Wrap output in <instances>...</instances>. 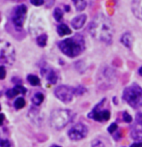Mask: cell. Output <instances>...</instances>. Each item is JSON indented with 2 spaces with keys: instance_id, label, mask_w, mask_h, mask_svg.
<instances>
[{
  "instance_id": "obj_1",
  "label": "cell",
  "mask_w": 142,
  "mask_h": 147,
  "mask_svg": "<svg viewBox=\"0 0 142 147\" xmlns=\"http://www.w3.org/2000/svg\"><path fill=\"white\" fill-rule=\"evenodd\" d=\"M88 31L95 40L104 44H111L114 27L113 23L106 16L99 14L89 23Z\"/></svg>"
},
{
  "instance_id": "obj_2",
  "label": "cell",
  "mask_w": 142,
  "mask_h": 147,
  "mask_svg": "<svg viewBox=\"0 0 142 147\" xmlns=\"http://www.w3.org/2000/svg\"><path fill=\"white\" fill-rule=\"evenodd\" d=\"M58 48L65 55L75 57L80 55L85 49V40L80 34H75L71 38L65 39L58 43Z\"/></svg>"
},
{
  "instance_id": "obj_3",
  "label": "cell",
  "mask_w": 142,
  "mask_h": 147,
  "mask_svg": "<svg viewBox=\"0 0 142 147\" xmlns=\"http://www.w3.org/2000/svg\"><path fill=\"white\" fill-rule=\"evenodd\" d=\"M73 119V112L70 109H54L49 116V124L55 130H62Z\"/></svg>"
},
{
  "instance_id": "obj_4",
  "label": "cell",
  "mask_w": 142,
  "mask_h": 147,
  "mask_svg": "<svg viewBox=\"0 0 142 147\" xmlns=\"http://www.w3.org/2000/svg\"><path fill=\"white\" fill-rule=\"evenodd\" d=\"M123 100L133 109L142 107V87L137 83H133L125 88L123 92Z\"/></svg>"
},
{
  "instance_id": "obj_5",
  "label": "cell",
  "mask_w": 142,
  "mask_h": 147,
  "mask_svg": "<svg viewBox=\"0 0 142 147\" xmlns=\"http://www.w3.org/2000/svg\"><path fill=\"white\" fill-rule=\"evenodd\" d=\"M15 61V48L6 41L0 40V63L12 66Z\"/></svg>"
},
{
  "instance_id": "obj_6",
  "label": "cell",
  "mask_w": 142,
  "mask_h": 147,
  "mask_svg": "<svg viewBox=\"0 0 142 147\" xmlns=\"http://www.w3.org/2000/svg\"><path fill=\"white\" fill-rule=\"evenodd\" d=\"M54 95L63 103H70L72 102L73 96H77L75 95V87H72L69 85H60L55 88Z\"/></svg>"
},
{
  "instance_id": "obj_7",
  "label": "cell",
  "mask_w": 142,
  "mask_h": 147,
  "mask_svg": "<svg viewBox=\"0 0 142 147\" xmlns=\"http://www.w3.org/2000/svg\"><path fill=\"white\" fill-rule=\"evenodd\" d=\"M106 102V99L102 100L99 104H97L92 109V111L88 114V117L98 122H104L110 118V111L108 109H101V107Z\"/></svg>"
},
{
  "instance_id": "obj_8",
  "label": "cell",
  "mask_w": 142,
  "mask_h": 147,
  "mask_svg": "<svg viewBox=\"0 0 142 147\" xmlns=\"http://www.w3.org/2000/svg\"><path fill=\"white\" fill-rule=\"evenodd\" d=\"M26 15H27V7L24 4H20L17 6L13 11L12 20L13 23L15 24V27L17 29H20L23 26V23L25 22Z\"/></svg>"
},
{
  "instance_id": "obj_9",
  "label": "cell",
  "mask_w": 142,
  "mask_h": 147,
  "mask_svg": "<svg viewBox=\"0 0 142 147\" xmlns=\"http://www.w3.org/2000/svg\"><path fill=\"white\" fill-rule=\"evenodd\" d=\"M88 134V129L82 123H77L73 125L72 128L68 131V136L71 140H80L85 138Z\"/></svg>"
},
{
  "instance_id": "obj_10",
  "label": "cell",
  "mask_w": 142,
  "mask_h": 147,
  "mask_svg": "<svg viewBox=\"0 0 142 147\" xmlns=\"http://www.w3.org/2000/svg\"><path fill=\"white\" fill-rule=\"evenodd\" d=\"M41 74L43 77L46 78V80L48 81L51 84H55V83L58 81V74H57L56 71H54L53 69H51L50 67L48 66H44L41 69Z\"/></svg>"
},
{
  "instance_id": "obj_11",
  "label": "cell",
  "mask_w": 142,
  "mask_h": 147,
  "mask_svg": "<svg viewBox=\"0 0 142 147\" xmlns=\"http://www.w3.org/2000/svg\"><path fill=\"white\" fill-rule=\"evenodd\" d=\"M28 117L32 121L34 124L37 126H41L42 122H43V117L41 115V111L39 109H37L36 107H30V109L28 110Z\"/></svg>"
},
{
  "instance_id": "obj_12",
  "label": "cell",
  "mask_w": 142,
  "mask_h": 147,
  "mask_svg": "<svg viewBox=\"0 0 142 147\" xmlns=\"http://www.w3.org/2000/svg\"><path fill=\"white\" fill-rule=\"evenodd\" d=\"M26 92H27V89L25 87H23L22 85H15L14 88L8 89L6 91V96L8 99H14L18 95V94L25 95Z\"/></svg>"
},
{
  "instance_id": "obj_13",
  "label": "cell",
  "mask_w": 142,
  "mask_h": 147,
  "mask_svg": "<svg viewBox=\"0 0 142 147\" xmlns=\"http://www.w3.org/2000/svg\"><path fill=\"white\" fill-rule=\"evenodd\" d=\"M102 78H104V82H107V85H110V82L114 81L116 78V72L111 68H106L102 73Z\"/></svg>"
},
{
  "instance_id": "obj_14",
  "label": "cell",
  "mask_w": 142,
  "mask_h": 147,
  "mask_svg": "<svg viewBox=\"0 0 142 147\" xmlns=\"http://www.w3.org/2000/svg\"><path fill=\"white\" fill-rule=\"evenodd\" d=\"M87 20V16L85 14H81L79 16H77L75 18H73V20L71 22V24L75 29H80L81 27L84 25V23L86 22Z\"/></svg>"
},
{
  "instance_id": "obj_15",
  "label": "cell",
  "mask_w": 142,
  "mask_h": 147,
  "mask_svg": "<svg viewBox=\"0 0 142 147\" xmlns=\"http://www.w3.org/2000/svg\"><path fill=\"white\" fill-rule=\"evenodd\" d=\"M131 10L135 17L142 20V0H135L131 2Z\"/></svg>"
},
{
  "instance_id": "obj_16",
  "label": "cell",
  "mask_w": 142,
  "mask_h": 147,
  "mask_svg": "<svg viewBox=\"0 0 142 147\" xmlns=\"http://www.w3.org/2000/svg\"><path fill=\"white\" fill-rule=\"evenodd\" d=\"M121 43L124 45L125 47H127L128 49L133 48V37L131 36V33H125L124 35L121 37Z\"/></svg>"
},
{
  "instance_id": "obj_17",
  "label": "cell",
  "mask_w": 142,
  "mask_h": 147,
  "mask_svg": "<svg viewBox=\"0 0 142 147\" xmlns=\"http://www.w3.org/2000/svg\"><path fill=\"white\" fill-rule=\"evenodd\" d=\"M131 138L135 140H138L139 142H142V127L135 126L131 129Z\"/></svg>"
},
{
  "instance_id": "obj_18",
  "label": "cell",
  "mask_w": 142,
  "mask_h": 147,
  "mask_svg": "<svg viewBox=\"0 0 142 147\" xmlns=\"http://www.w3.org/2000/svg\"><path fill=\"white\" fill-rule=\"evenodd\" d=\"M57 30V33H58L59 36H65V35H69V34H72V30L70 29V27L68 25L64 24V23H61V24H59L57 26L56 28Z\"/></svg>"
},
{
  "instance_id": "obj_19",
  "label": "cell",
  "mask_w": 142,
  "mask_h": 147,
  "mask_svg": "<svg viewBox=\"0 0 142 147\" xmlns=\"http://www.w3.org/2000/svg\"><path fill=\"white\" fill-rule=\"evenodd\" d=\"M44 100V95L42 92H37L35 93L32 97V99H31V101H32V104L34 106H40V105L43 103Z\"/></svg>"
},
{
  "instance_id": "obj_20",
  "label": "cell",
  "mask_w": 142,
  "mask_h": 147,
  "mask_svg": "<svg viewBox=\"0 0 142 147\" xmlns=\"http://www.w3.org/2000/svg\"><path fill=\"white\" fill-rule=\"evenodd\" d=\"M91 146L92 147H109V144L107 143V140L106 138H98L92 141Z\"/></svg>"
},
{
  "instance_id": "obj_21",
  "label": "cell",
  "mask_w": 142,
  "mask_h": 147,
  "mask_svg": "<svg viewBox=\"0 0 142 147\" xmlns=\"http://www.w3.org/2000/svg\"><path fill=\"white\" fill-rule=\"evenodd\" d=\"M36 42H37V45H38L39 47H41V48L46 47L47 43V35L46 34H41L40 36L37 37Z\"/></svg>"
},
{
  "instance_id": "obj_22",
  "label": "cell",
  "mask_w": 142,
  "mask_h": 147,
  "mask_svg": "<svg viewBox=\"0 0 142 147\" xmlns=\"http://www.w3.org/2000/svg\"><path fill=\"white\" fill-rule=\"evenodd\" d=\"M73 4H75V7L77 9V11L80 12V11H83L84 9L87 6V2L86 1H83V0H73Z\"/></svg>"
},
{
  "instance_id": "obj_23",
  "label": "cell",
  "mask_w": 142,
  "mask_h": 147,
  "mask_svg": "<svg viewBox=\"0 0 142 147\" xmlns=\"http://www.w3.org/2000/svg\"><path fill=\"white\" fill-rule=\"evenodd\" d=\"M27 80L32 86H38V85L41 84L40 78L35 75H28L27 76Z\"/></svg>"
},
{
  "instance_id": "obj_24",
  "label": "cell",
  "mask_w": 142,
  "mask_h": 147,
  "mask_svg": "<svg viewBox=\"0 0 142 147\" xmlns=\"http://www.w3.org/2000/svg\"><path fill=\"white\" fill-rule=\"evenodd\" d=\"M25 100L22 97H18V98L15 99V103H14V107H15V109H22L25 107Z\"/></svg>"
},
{
  "instance_id": "obj_25",
  "label": "cell",
  "mask_w": 142,
  "mask_h": 147,
  "mask_svg": "<svg viewBox=\"0 0 142 147\" xmlns=\"http://www.w3.org/2000/svg\"><path fill=\"white\" fill-rule=\"evenodd\" d=\"M63 16H64V13H63V11L60 8H55L54 11H53V17L55 18V20L56 22H62L63 20Z\"/></svg>"
},
{
  "instance_id": "obj_26",
  "label": "cell",
  "mask_w": 142,
  "mask_h": 147,
  "mask_svg": "<svg viewBox=\"0 0 142 147\" xmlns=\"http://www.w3.org/2000/svg\"><path fill=\"white\" fill-rule=\"evenodd\" d=\"M12 144L9 140L6 138H0V147H11Z\"/></svg>"
},
{
  "instance_id": "obj_27",
  "label": "cell",
  "mask_w": 142,
  "mask_h": 147,
  "mask_svg": "<svg viewBox=\"0 0 142 147\" xmlns=\"http://www.w3.org/2000/svg\"><path fill=\"white\" fill-rule=\"evenodd\" d=\"M86 92V89L83 86H77L75 87V95L77 96H81L82 94H84Z\"/></svg>"
},
{
  "instance_id": "obj_28",
  "label": "cell",
  "mask_w": 142,
  "mask_h": 147,
  "mask_svg": "<svg viewBox=\"0 0 142 147\" xmlns=\"http://www.w3.org/2000/svg\"><path fill=\"white\" fill-rule=\"evenodd\" d=\"M123 119H124V121H125V122L130 123V122H131L133 118H131V116L128 113L127 111H124V112H123Z\"/></svg>"
},
{
  "instance_id": "obj_29",
  "label": "cell",
  "mask_w": 142,
  "mask_h": 147,
  "mask_svg": "<svg viewBox=\"0 0 142 147\" xmlns=\"http://www.w3.org/2000/svg\"><path fill=\"white\" fill-rule=\"evenodd\" d=\"M6 78V68L3 65L0 66V80H4Z\"/></svg>"
},
{
  "instance_id": "obj_30",
  "label": "cell",
  "mask_w": 142,
  "mask_h": 147,
  "mask_svg": "<svg viewBox=\"0 0 142 147\" xmlns=\"http://www.w3.org/2000/svg\"><path fill=\"white\" fill-rule=\"evenodd\" d=\"M118 129V126H117V124L116 123H112L111 125L109 126L108 127V129H107V131H108V133H110V134H113Z\"/></svg>"
},
{
  "instance_id": "obj_31",
  "label": "cell",
  "mask_w": 142,
  "mask_h": 147,
  "mask_svg": "<svg viewBox=\"0 0 142 147\" xmlns=\"http://www.w3.org/2000/svg\"><path fill=\"white\" fill-rule=\"evenodd\" d=\"M30 3L34 6H42L44 3V0H31Z\"/></svg>"
},
{
  "instance_id": "obj_32",
  "label": "cell",
  "mask_w": 142,
  "mask_h": 147,
  "mask_svg": "<svg viewBox=\"0 0 142 147\" xmlns=\"http://www.w3.org/2000/svg\"><path fill=\"white\" fill-rule=\"evenodd\" d=\"M135 119H136V122H137V124L142 126V112H139V113L136 114Z\"/></svg>"
},
{
  "instance_id": "obj_33",
  "label": "cell",
  "mask_w": 142,
  "mask_h": 147,
  "mask_svg": "<svg viewBox=\"0 0 142 147\" xmlns=\"http://www.w3.org/2000/svg\"><path fill=\"white\" fill-rule=\"evenodd\" d=\"M4 121H5V115L3 113H0V126L3 125Z\"/></svg>"
},
{
  "instance_id": "obj_34",
  "label": "cell",
  "mask_w": 142,
  "mask_h": 147,
  "mask_svg": "<svg viewBox=\"0 0 142 147\" xmlns=\"http://www.w3.org/2000/svg\"><path fill=\"white\" fill-rule=\"evenodd\" d=\"M131 147H142V142H135V143L131 144Z\"/></svg>"
},
{
  "instance_id": "obj_35",
  "label": "cell",
  "mask_w": 142,
  "mask_h": 147,
  "mask_svg": "<svg viewBox=\"0 0 142 147\" xmlns=\"http://www.w3.org/2000/svg\"><path fill=\"white\" fill-rule=\"evenodd\" d=\"M138 75H139V76H141V77H142V67H140V68L138 69Z\"/></svg>"
},
{
  "instance_id": "obj_36",
  "label": "cell",
  "mask_w": 142,
  "mask_h": 147,
  "mask_svg": "<svg viewBox=\"0 0 142 147\" xmlns=\"http://www.w3.org/2000/svg\"><path fill=\"white\" fill-rule=\"evenodd\" d=\"M65 10H66V12H70V7L65 5Z\"/></svg>"
},
{
  "instance_id": "obj_37",
  "label": "cell",
  "mask_w": 142,
  "mask_h": 147,
  "mask_svg": "<svg viewBox=\"0 0 142 147\" xmlns=\"http://www.w3.org/2000/svg\"><path fill=\"white\" fill-rule=\"evenodd\" d=\"M50 147H61V146H59V145H56V144H53V145H51Z\"/></svg>"
},
{
  "instance_id": "obj_38",
  "label": "cell",
  "mask_w": 142,
  "mask_h": 147,
  "mask_svg": "<svg viewBox=\"0 0 142 147\" xmlns=\"http://www.w3.org/2000/svg\"><path fill=\"white\" fill-rule=\"evenodd\" d=\"M0 97H1V91H0Z\"/></svg>"
},
{
  "instance_id": "obj_39",
  "label": "cell",
  "mask_w": 142,
  "mask_h": 147,
  "mask_svg": "<svg viewBox=\"0 0 142 147\" xmlns=\"http://www.w3.org/2000/svg\"><path fill=\"white\" fill-rule=\"evenodd\" d=\"M0 110H1V106H0Z\"/></svg>"
}]
</instances>
